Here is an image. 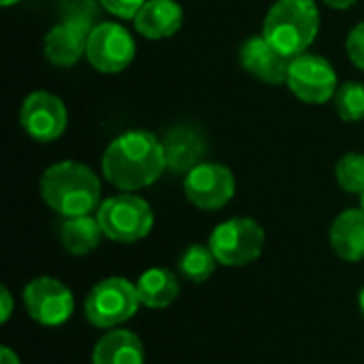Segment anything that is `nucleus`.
I'll return each instance as SVG.
<instances>
[{"label": "nucleus", "instance_id": "nucleus-18", "mask_svg": "<svg viewBox=\"0 0 364 364\" xmlns=\"http://www.w3.org/2000/svg\"><path fill=\"white\" fill-rule=\"evenodd\" d=\"M136 290H139L141 305H145L149 309H164L177 301L179 282H177L175 273H171L168 269L154 267V269H147L139 277Z\"/></svg>", "mask_w": 364, "mask_h": 364}, {"label": "nucleus", "instance_id": "nucleus-27", "mask_svg": "<svg viewBox=\"0 0 364 364\" xmlns=\"http://www.w3.org/2000/svg\"><path fill=\"white\" fill-rule=\"evenodd\" d=\"M324 4L333 6V9H350L352 4H356L358 0H322Z\"/></svg>", "mask_w": 364, "mask_h": 364}, {"label": "nucleus", "instance_id": "nucleus-4", "mask_svg": "<svg viewBox=\"0 0 364 364\" xmlns=\"http://www.w3.org/2000/svg\"><path fill=\"white\" fill-rule=\"evenodd\" d=\"M96 218L105 237L115 243H136L154 228V211L149 203L132 192L105 198L96 209Z\"/></svg>", "mask_w": 364, "mask_h": 364}, {"label": "nucleus", "instance_id": "nucleus-11", "mask_svg": "<svg viewBox=\"0 0 364 364\" xmlns=\"http://www.w3.org/2000/svg\"><path fill=\"white\" fill-rule=\"evenodd\" d=\"M23 305L28 316L43 326H60L75 311V299L68 286L47 275L28 282L23 288Z\"/></svg>", "mask_w": 364, "mask_h": 364}, {"label": "nucleus", "instance_id": "nucleus-26", "mask_svg": "<svg viewBox=\"0 0 364 364\" xmlns=\"http://www.w3.org/2000/svg\"><path fill=\"white\" fill-rule=\"evenodd\" d=\"M0 364H21L19 356L11 348H0Z\"/></svg>", "mask_w": 364, "mask_h": 364}, {"label": "nucleus", "instance_id": "nucleus-16", "mask_svg": "<svg viewBox=\"0 0 364 364\" xmlns=\"http://www.w3.org/2000/svg\"><path fill=\"white\" fill-rule=\"evenodd\" d=\"M331 245L333 252L348 260H364V209H346L331 224Z\"/></svg>", "mask_w": 364, "mask_h": 364}, {"label": "nucleus", "instance_id": "nucleus-15", "mask_svg": "<svg viewBox=\"0 0 364 364\" xmlns=\"http://www.w3.org/2000/svg\"><path fill=\"white\" fill-rule=\"evenodd\" d=\"M132 21L141 36L162 41L179 32L183 26V9L177 0H147Z\"/></svg>", "mask_w": 364, "mask_h": 364}, {"label": "nucleus", "instance_id": "nucleus-19", "mask_svg": "<svg viewBox=\"0 0 364 364\" xmlns=\"http://www.w3.org/2000/svg\"><path fill=\"white\" fill-rule=\"evenodd\" d=\"M102 235L105 232H102L96 215L94 218L92 215L64 218V222L60 226V243L73 256L92 254L98 247Z\"/></svg>", "mask_w": 364, "mask_h": 364}, {"label": "nucleus", "instance_id": "nucleus-3", "mask_svg": "<svg viewBox=\"0 0 364 364\" xmlns=\"http://www.w3.org/2000/svg\"><path fill=\"white\" fill-rule=\"evenodd\" d=\"M318 30L320 11L314 0H277L262 23V36L290 60L307 53Z\"/></svg>", "mask_w": 364, "mask_h": 364}, {"label": "nucleus", "instance_id": "nucleus-9", "mask_svg": "<svg viewBox=\"0 0 364 364\" xmlns=\"http://www.w3.org/2000/svg\"><path fill=\"white\" fill-rule=\"evenodd\" d=\"M235 175L226 164L200 162L183 179L186 198L200 211H218L235 196Z\"/></svg>", "mask_w": 364, "mask_h": 364}, {"label": "nucleus", "instance_id": "nucleus-28", "mask_svg": "<svg viewBox=\"0 0 364 364\" xmlns=\"http://www.w3.org/2000/svg\"><path fill=\"white\" fill-rule=\"evenodd\" d=\"M358 305H360V314L364 316V288L360 290V294H358Z\"/></svg>", "mask_w": 364, "mask_h": 364}, {"label": "nucleus", "instance_id": "nucleus-24", "mask_svg": "<svg viewBox=\"0 0 364 364\" xmlns=\"http://www.w3.org/2000/svg\"><path fill=\"white\" fill-rule=\"evenodd\" d=\"M102 9L119 19H134L147 0H98Z\"/></svg>", "mask_w": 364, "mask_h": 364}, {"label": "nucleus", "instance_id": "nucleus-29", "mask_svg": "<svg viewBox=\"0 0 364 364\" xmlns=\"http://www.w3.org/2000/svg\"><path fill=\"white\" fill-rule=\"evenodd\" d=\"M19 0H0V4L2 6H13V4H17Z\"/></svg>", "mask_w": 364, "mask_h": 364}, {"label": "nucleus", "instance_id": "nucleus-10", "mask_svg": "<svg viewBox=\"0 0 364 364\" xmlns=\"http://www.w3.org/2000/svg\"><path fill=\"white\" fill-rule=\"evenodd\" d=\"M19 124L30 139L38 143H51L64 134L68 126V111L60 96L36 90L23 98Z\"/></svg>", "mask_w": 364, "mask_h": 364}, {"label": "nucleus", "instance_id": "nucleus-1", "mask_svg": "<svg viewBox=\"0 0 364 364\" xmlns=\"http://www.w3.org/2000/svg\"><path fill=\"white\" fill-rule=\"evenodd\" d=\"M100 166L111 186L122 192H136L162 177L166 156L156 134L147 130H126L109 143Z\"/></svg>", "mask_w": 364, "mask_h": 364}, {"label": "nucleus", "instance_id": "nucleus-23", "mask_svg": "<svg viewBox=\"0 0 364 364\" xmlns=\"http://www.w3.org/2000/svg\"><path fill=\"white\" fill-rule=\"evenodd\" d=\"M346 49H348V55H350L352 64L364 70V21L356 23L350 30L348 41H346Z\"/></svg>", "mask_w": 364, "mask_h": 364}, {"label": "nucleus", "instance_id": "nucleus-2", "mask_svg": "<svg viewBox=\"0 0 364 364\" xmlns=\"http://www.w3.org/2000/svg\"><path fill=\"white\" fill-rule=\"evenodd\" d=\"M100 192L98 175L77 160L55 162L45 168L41 177V196L45 205L62 218L90 215L102 203Z\"/></svg>", "mask_w": 364, "mask_h": 364}, {"label": "nucleus", "instance_id": "nucleus-13", "mask_svg": "<svg viewBox=\"0 0 364 364\" xmlns=\"http://www.w3.org/2000/svg\"><path fill=\"white\" fill-rule=\"evenodd\" d=\"M239 62L245 73L269 85H282L288 79L290 58L279 53L262 34L250 36L239 49Z\"/></svg>", "mask_w": 364, "mask_h": 364}, {"label": "nucleus", "instance_id": "nucleus-7", "mask_svg": "<svg viewBox=\"0 0 364 364\" xmlns=\"http://www.w3.org/2000/svg\"><path fill=\"white\" fill-rule=\"evenodd\" d=\"M136 55L134 36L117 21L96 23L87 36L85 58L98 73L117 75L126 70Z\"/></svg>", "mask_w": 364, "mask_h": 364}, {"label": "nucleus", "instance_id": "nucleus-21", "mask_svg": "<svg viewBox=\"0 0 364 364\" xmlns=\"http://www.w3.org/2000/svg\"><path fill=\"white\" fill-rule=\"evenodd\" d=\"M335 109L343 122H360L364 119V85L358 81H348L339 85L335 94Z\"/></svg>", "mask_w": 364, "mask_h": 364}, {"label": "nucleus", "instance_id": "nucleus-30", "mask_svg": "<svg viewBox=\"0 0 364 364\" xmlns=\"http://www.w3.org/2000/svg\"><path fill=\"white\" fill-rule=\"evenodd\" d=\"M360 200H363V209H364V194H363V196H360Z\"/></svg>", "mask_w": 364, "mask_h": 364}, {"label": "nucleus", "instance_id": "nucleus-17", "mask_svg": "<svg viewBox=\"0 0 364 364\" xmlns=\"http://www.w3.org/2000/svg\"><path fill=\"white\" fill-rule=\"evenodd\" d=\"M92 364H145L143 341L132 331L113 328L96 341Z\"/></svg>", "mask_w": 364, "mask_h": 364}, {"label": "nucleus", "instance_id": "nucleus-25", "mask_svg": "<svg viewBox=\"0 0 364 364\" xmlns=\"http://www.w3.org/2000/svg\"><path fill=\"white\" fill-rule=\"evenodd\" d=\"M0 303H2V316H0V322H2V324H6V322H9V318H11V311H13V296H11V292H9V288H6V286H2V290H0Z\"/></svg>", "mask_w": 364, "mask_h": 364}, {"label": "nucleus", "instance_id": "nucleus-6", "mask_svg": "<svg viewBox=\"0 0 364 364\" xmlns=\"http://www.w3.org/2000/svg\"><path fill=\"white\" fill-rule=\"evenodd\" d=\"M209 247L224 267H247L260 258L264 230L252 218H230L218 224L209 237Z\"/></svg>", "mask_w": 364, "mask_h": 364}, {"label": "nucleus", "instance_id": "nucleus-12", "mask_svg": "<svg viewBox=\"0 0 364 364\" xmlns=\"http://www.w3.org/2000/svg\"><path fill=\"white\" fill-rule=\"evenodd\" d=\"M92 21L94 17L85 15H62V21L45 34V58L55 66H75L85 55Z\"/></svg>", "mask_w": 364, "mask_h": 364}, {"label": "nucleus", "instance_id": "nucleus-20", "mask_svg": "<svg viewBox=\"0 0 364 364\" xmlns=\"http://www.w3.org/2000/svg\"><path fill=\"white\" fill-rule=\"evenodd\" d=\"M218 264L220 262H218L215 254L211 252L209 243L207 245L194 243V245L183 250V254L179 256L177 269H179L183 279H188L192 284H205L213 275Z\"/></svg>", "mask_w": 364, "mask_h": 364}, {"label": "nucleus", "instance_id": "nucleus-22", "mask_svg": "<svg viewBox=\"0 0 364 364\" xmlns=\"http://www.w3.org/2000/svg\"><path fill=\"white\" fill-rule=\"evenodd\" d=\"M337 183L350 194H364V154L350 151L335 166Z\"/></svg>", "mask_w": 364, "mask_h": 364}, {"label": "nucleus", "instance_id": "nucleus-14", "mask_svg": "<svg viewBox=\"0 0 364 364\" xmlns=\"http://www.w3.org/2000/svg\"><path fill=\"white\" fill-rule=\"evenodd\" d=\"M162 147L166 156V168L173 173H190L203 162V154L207 149L203 134L188 124L171 128L162 139Z\"/></svg>", "mask_w": 364, "mask_h": 364}, {"label": "nucleus", "instance_id": "nucleus-8", "mask_svg": "<svg viewBox=\"0 0 364 364\" xmlns=\"http://www.w3.org/2000/svg\"><path fill=\"white\" fill-rule=\"evenodd\" d=\"M286 85L299 100L307 105H324L335 98L339 79L326 58L307 51L290 60Z\"/></svg>", "mask_w": 364, "mask_h": 364}, {"label": "nucleus", "instance_id": "nucleus-5", "mask_svg": "<svg viewBox=\"0 0 364 364\" xmlns=\"http://www.w3.org/2000/svg\"><path fill=\"white\" fill-rule=\"evenodd\" d=\"M141 305L136 284L126 277H107L85 296V318L92 326L113 331L136 316Z\"/></svg>", "mask_w": 364, "mask_h": 364}]
</instances>
